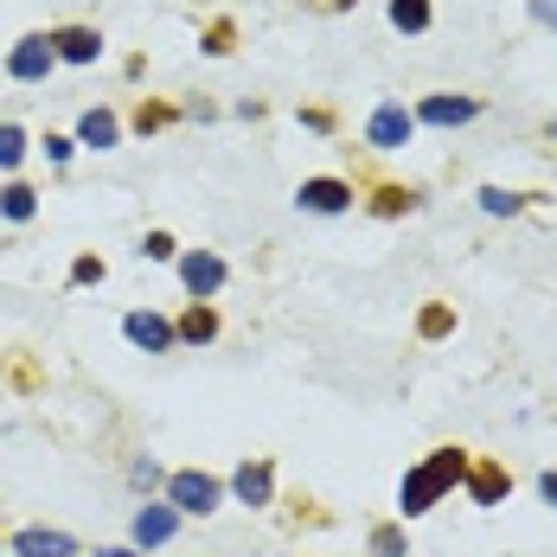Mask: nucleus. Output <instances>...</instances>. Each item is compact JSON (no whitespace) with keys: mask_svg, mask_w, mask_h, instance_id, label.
I'll use <instances>...</instances> for the list:
<instances>
[{"mask_svg":"<svg viewBox=\"0 0 557 557\" xmlns=\"http://www.w3.org/2000/svg\"><path fill=\"white\" fill-rule=\"evenodd\" d=\"M461 481H468V448H436V455H423V461L404 474V487H397V512L417 519V512H430V506L443 500L448 487H461Z\"/></svg>","mask_w":557,"mask_h":557,"instance_id":"obj_1","label":"nucleus"},{"mask_svg":"<svg viewBox=\"0 0 557 557\" xmlns=\"http://www.w3.org/2000/svg\"><path fill=\"white\" fill-rule=\"evenodd\" d=\"M219 481H212V474H199V468H186V474H168V506H180V512H199V519H206V512H212V506H219Z\"/></svg>","mask_w":557,"mask_h":557,"instance_id":"obj_2","label":"nucleus"},{"mask_svg":"<svg viewBox=\"0 0 557 557\" xmlns=\"http://www.w3.org/2000/svg\"><path fill=\"white\" fill-rule=\"evenodd\" d=\"M180 282H186V295H193V301L219 295V288H224V257H212V250H186V257H180Z\"/></svg>","mask_w":557,"mask_h":557,"instance_id":"obj_3","label":"nucleus"},{"mask_svg":"<svg viewBox=\"0 0 557 557\" xmlns=\"http://www.w3.org/2000/svg\"><path fill=\"white\" fill-rule=\"evenodd\" d=\"M122 334L135 339L141 352H173V339H180V327H173V321H161V314H148V308H135V314L122 321Z\"/></svg>","mask_w":557,"mask_h":557,"instance_id":"obj_4","label":"nucleus"},{"mask_svg":"<svg viewBox=\"0 0 557 557\" xmlns=\"http://www.w3.org/2000/svg\"><path fill=\"white\" fill-rule=\"evenodd\" d=\"M52 39H39V33H33V39H20V46H13V58H7V71H13V77H20V84H39V77H46V71H52Z\"/></svg>","mask_w":557,"mask_h":557,"instance_id":"obj_5","label":"nucleus"},{"mask_svg":"<svg viewBox=\"0 0 557 557\" xmlns=\"http://www.w3.org/2000/svg\"><path fill=\"white\" fill-rule=\"evenodd\" d=\"M512 494V481H506L500 461H468V500L474 506H500Z\"/></svg>","mask_w":557,"mask_h":557,"instance_id":"obj_6","label":"nucleus"},{"mask_svg":"<svg viewBox=\"0 0 557 557\" xmlns=\"http://www.w3.org/2000/svg\"><path fill=\"white\" fill-rule=\"evenodd\" d=\"M231 494L244 506H270V494H276V468L270 461H244L237 474H231Z\"/></svg>","mask_w":557,"mask_h":557,"instance_id":"obj_7","label":"nucleus"},{"mask_svg":"<svg viewBox=\"0 0 557 557\" xmlns=\"http://www.w3.org/2000/svg\"><path fill=\"white\" fill-rule=\"evenodd\" d=\"M173 532H180V506H141V512H135V545H141V552L168 545Z\"/></svg>","mask_w":557,"mask_h":557,"instance_id":"obj_8","label":"nucleus"},{"mask_svg":"<svg viewBox=\"0 0 557 557\" xmlns=\"http://www.w3.org/2000/svg\"><path fill=\"white\" fill-rule=\"evenodd\" d=\"M13 552L20 557H77V539L71 532H52V525H26L13 539Z\"/></svg>","mask_w":557,"mask_h":557,"instance_id":"obj_9","label":"nucleus"},{"mask_svg":"<svg viewBox=\"0 0 557 557\" xmlns=\"http://www.w3.org/2000/svg\"><path fill=\"white\" fill-rule=\"evenodd\" d=\"M295 199H301V212H321V219H327V212H346V206H352V186H346V180H308Z\"/></svg>","mask_w":557,"mask_h":557,"instance_id":"obj_10","label":"nucleus"},{"mask_svg":"<svg viewBox=\"0 0 557 557\" xmlns=\"http://www.w3.org/2000/svg\"><path fill=\"white\" fill-rule=\"evenodd\" d=\"M52 52L64 58V64H90V58L103 52V39H97L90 26H64V33H52Z\"/></svg>","mask_w":557,"mask_h":557,"instance_id":"obj_11","label":"nucleus"},{"mask_svg":"<svg viewBox=\"0 0 557 557\" xmlns=\"http://www.w3.org/2000/svg\"><path fill=\"white\" fill-rule=\"evenodd\" d=\"M474 97H430L423 103V122H436V128H455V122H474Z\"/></svg>","mask_w":557,"mask_h":557,"instance_id":"obj_12","label":"nucleus"},{"mask_svg":"<svg viewBox=\"0 0 557 557\" xmlns=\"http://www.w3.org/2000/svg\"><path fill=\"white\" fill-rule=\"evenodd\" d=\"M372 141H379V148H404V141H410V115L397 110V103H385V110L372 115Z\"/></svg>","mask_w":557,"mask_h":557,"instance_id":"obj_13","label":"nucleus"},{"mask_svg":"<svg viewBox=\"0 0 557 557\" xmlns=\"http://www.w3.org/2000/svg\"><path fill=\"white\" fill-rule=\"evenodd\" d=\"M180 339H186V346H206V339H219V314H212L206 301H193V308L180 314Z\"/></svg>","mask_w":557,"mask_h":557,"instance_id":"obj_14","label":"nucleus"},{"mask_svg":"<svg viewBox=\"0 0 557 557\" xmlns=\"http://www.w3.org/2000/svg\"><path fill=\"white\" fill-rule=\"evenodd\" d=\"M115 135H122V128H115L110 110H84V122H77V141H84V148H115Z\"/></svg>","mask_w":557,"mask_h":557,"instance_id":"obj_15","label":"nucleus"},{"mask_svg":"<svg viewBox=\"0 0 557 557\" xmlns=\"http://www.w3.org/2000/svg\"><path fill=\"white\" fill-rule=\"evenodd\" d=\"M33 212H39V193H33V186H20V180H13V186H7V193H0V219L26 224V219H33Z\"/></svg>","mask_w":557,"mask_h":557,"instance_id":"obj_16","label":"nucleus"},{"mask_svg":"<svg viewBox=\"0 0 557 557\" xmlns=\"http://www.w3.org/2000/svg\"><path fill=\"white\" fill-rule=\"evenodd\" d=\"M391 26L397 33H423L430 26V0H391Z\"/></svg>","mask_w":557,"mask_h":557,"instance_id":"obj_17","label":"nucleus"},{"mask_svg":"<svg viewBox=\"0 0 557 557\" xmlns=\"http://www.w3.org/2000/svg\"><path fill=\"white\" fill-rule=\"evenodd\" d=\"M26 161V128H13V122H0V168L13 173Z\"/></svg>","mask_w":557,"mask_h":557,"instance_id":"obj_18","label":"nucleus"},{"mask_svg":"<svg viewBox=\"0 0 557 557\" xmlns=\"http://www.w3.org/2000/svg\"><path fill=\"white\" fill-rule=\"evenodd\" d=\"M372 552H379V557H410V539H404V525H379V532H372Z\"/></svg>","mask_w":557,"mask_h":557,"instance_id":"obj_19","label":"nucleus"},{"mask_svg":"<svg viewBox=\"0 0 557 557\" xmlns=\"http://www.w3.org/2000/svg\"><path fill=\"white\" fill-rule=\"evenodd\" d=\"M481 206H487L494 219H512V212H519L525 199H519V193H506V186H481Z\"/></svg>","mask_w":557,"mask_h":557,"instance_id":"obj_20","label":"nucleus"},{"mask_svg":"<svg viewBox=\"0 0 557 557\" xmlns=\"http://www.w3.org/2000/svg\"><path fill=\"white\" fill-rule=\"evenodd\" d=\"M141 257H148V263H173V257H180V244H173L168 231H148V244H141Z\"/></svg>","mask_w":557,"mask_h":557,"instance_id":"obj_21","label":"nucleus"},{"mask_svg":"<svg viewBox=\"0 0 557 557\" xmlns=\"http://www.w3.org/2000/svg\"><path fill=\"white\" fill-rule=\"evenodd\" d=\"M372 212H379V219H397V212H410V193H397V186H385V193L372 199Z\"/></svg>","mask_w":557,"mask_h":557,"instance_id":"obj_22","label":"nucleus"},{"mask_svg":"<svg viewBox=\"0 0 557 557\" xmlns=\"http://www.w3.org/2000/svg\"><path fill=\"white\" fill-rule=\"evenodd\" d=\"M71 282H103V257H77L71 263Z\"/></svg>","mask_w":557,"mask_h":557,"instance_id":"obj_23","label":"nucleus"},{"mask_svg":"<svg viewBox=\"0 0 557 557\" xmlns=\"http://www.w3.org/2000/svg\"><path fill=\"white\" fill-rule=\"evenodd\" d=\"M168 122H173V110H148V103H141V115H135L141 135H148V128H168Z\"/></svg>","mask_w":557,"mask_h":557,"instance_id":"obj_24","label":"nucleus"},{"mask_svg":"<svg viewBox=\"0 0 557 557\" xmlns=\"http://www.w3.org/2000/svg\"><path fill=\"white\" fill-rule=\"evenodd\" d=\"M128 481H135V487H154V481H161V468H154V461H135V468H128Z\"/></svg>","mask_w":557,"mask_h":557,"instance_id":"obj_25","label":"nucleus"},{"mask_svg":"<svg viewBox=\"0 0 557 557\" xmlns=\"http://www.w3.org/2000/svg\"><path fill=\"white\" fill-rule=\"evenodd\" d=\"M423 334H430V339L448 334V308H430V314H423Z\"/></svg>","mask_w":557,"mask_h":557,"instance_id":"obj_26","label":"nucleus"},{"mask_svg":"<svg viewBox=\"0 0 557 557\" xmlns=\"http://www.w3.org/2000/svg\"><path fill=\"white\" fill-rule=\"evenodd\" d=\"M46 154H52L58 168H64V161H71V141H64V135H46Z\"/></svg>","mask_w":557,"mask_h":557,"instance_id":"obj_27","label":"nucleus"},{"mask_svg":"<svg viewBox=\"0 0 557 557\" xmlns=\"http://www.w3.org/2000/svg\"><path fill=\"white\" fill-rule=\"evenodd\" d=\"M539 494H545V506H557V468L545 474V481H539Z\"/></svg>","mask_w":557,"mask_h":557,"instance_id":"obj_28","label":"nucleus"},{"mask_svg":"<svg viewBox=\"0 0 557 557\" xmlns=\"http://www.w3.org/2000/svg\"><path fill=\"white\" fill-rule=\"evenodd\" d=\"M314 7H321V13H339V7H352V0H314Z\"/></svg>","mask_w":557,"mask_h":557,"instance_id":"obj_29","label":"nucleus"},{"mask_svg":"<svg viewBox=\"0 0 557 557\" xmlns=\"http://www.w3.org/2000/svg\"><path fill=\"white\" fill-rule=\"evenodd\" d=\"M539 20H557V0H539Z\"/></svg>","mask_w":557,"mask_h":557,"instance_id":"obj_30","label":"nucleus"},{"mask_svg":"<svg viewBox=\"0 0 557 557\" xmlns=\"http://www.w3.org/2000/svg\"><path fill=\"white\" fill-rule=\"evenodd\" d=\"M97 557H135V552H128V545H110V552H97Z\"/></svg>","mask_w":557,"mask_h":557,"instance_id":"obj_31","label":"nucleus"}]
</instances>
